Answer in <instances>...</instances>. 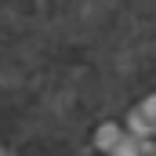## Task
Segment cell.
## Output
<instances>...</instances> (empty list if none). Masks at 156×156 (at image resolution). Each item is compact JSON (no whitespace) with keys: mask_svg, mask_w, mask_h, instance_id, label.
<instances>
[{"mask_svg":"<svg viewBox=\"0 0 156 156\" xmlns=\"http://www.w3.org/2000/svg\"><path fill=\"white\" fill-rule=\"evenodd\" d=\"M131 131L138 138H149L156 134V98H145V105H138L131 113Z\"/></svg>","mask_w":156,"mask_h":156,"instance_id":"cell-1","label":"cell"}]
</instances>
